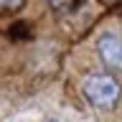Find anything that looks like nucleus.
I'll return each instance as SVG.
<instances>
[{
    "mask_svg": "<svg viewBox=\"0 0 122 122\" xmlns=\"http://www.w3.org/2000/svg\"><path fill=\"white\" fill-rule=\"evenodd\" d=\"M81 92L86 97V102L92 107H97V109H112L117 104V99H120V84H117V79L109 76V74H102V71L86 76L81 81Z\"/></svg>",
    "mask_w": 122,
    "mask_h": 122,
    "instance_id": "f257e3e1",
    "label": "nucleus"
},
{
    "mask_svg": "<svg viewBox=\"0 0 122 122\" xmlns=\"http://www.w3.org/2000/svg\"><path fill=\"white\" fill-rule=\"evenodd\" d=\"M97 53L109 69L122 71V38L114 33H102L97 38Z\"/></svg>",
    "mask_w": 122,
    "mask_h": 122,
    "instance_id": "f03ea898",
    "label": "nucleus"
},
{
    "mask_svg": "<svg viewBox=\"0 0 122 122\" xmlns=\"http://www.w3.org/2000/svg\"><path fill=\"white\" fill-rule=\"evenodd\" d=\"M25 5V0H0V13H15Z\"/></svg>",
    "mask_w": 122,
    "mask_h": 122,
    "instance_id": "7ed1b4c3",
    "label": "nucleus"
},
{
    "mask_svg": "<svg viewBox=\"0 0 122 122\" xmlns=\"http://www.w3.org/2000/svg\"><path fill=\"white\" fill-rule=\"evenodd\" d=\"M51 122H53V120H51Z\"/></svg>",
    "mask_w": 122,
    "mask_h": 122,
    "instance_id": "20e7f679",
    "label": "nucleus"
}]
</instances>
